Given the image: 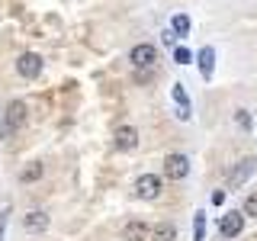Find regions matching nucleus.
<instances>
[{
    "label": "nucleus",
    "mask_w": 257,
    "mask_h": 241,
    "mask_svg": "<svg viewBox=\"0 0 257 241\" xmlns=\"http://www.w3.org/2000/svg\"><path fill=\"white\" fill-rule=\"evenodd\" d=\"M190 58H193L190 48H174V61L177 64H190Z\"/></svg>",
    "instance_id": "obj_18"
},
{
    "label": "nucleus",
    "mask_w": 257,
    "mask_h": 241,
    "mask_svg": "<svg viewBox=\"0 0 257 241\" xmlns=\"http://www.w3.org/2000/svg\"><path fill=\"white\" fill-rule=\"evenodd\" d=\"M164 174L171 177V180H183V177L190 174V158L187 155H167L164 158Z\"/></svg>",
    "instance_id": "obj_5"
},
{
    "label": "nucleus",
    "mask_w": 257,
    "mask_h": 241,
    "mask_svg": "<svg viewBox=\"0 0 257 241\" xmlns=\"http://www.w3.org/2000/svg\"><path fill=\"white\" fill-rule=\"evenodd\" d=\"M7 215H10V209H4V212H0V241H4V231H7Z\"/></svg>",
    "instance_id": "obj_20"
},
{
    "label": "nucleus",
    "mask_w": 257,
    "mask_h": 241,
    "mask_svg": "<svg viewBox=\"0 0 257 241\" xmlns=\"http://www.w3.org/2000/svg\"><path fill=\"white\" fill-rule=\"evenodd\" d=\"M128 61H132L139 71H142V68L151 71V68H155V61H158V48L148 45V42H142V45H135L132 52H128Z\"/></svg>",
    "instance_id": "obj_1"
},
{
    "label": "nucleus",
    "mask_w": 257,
    "mask_h": 241,
    "mask_svg": "<svg viewBox=\"0 0 257 241\" xmlns=\"http://www.w3.org/2000/svg\"><path fill=\"white\" fill-rule=\"evenodd\" d=\"M171 96H174V103H177V119L187 123L193 109H190V96H187V90H183V84H174L171 87Z\"/></svg>",
    "instance_id": "obj_10"
},
{
    "label": "nucleus",
    "mask_w": 257,
    "mask_h": 241,
    "mask_svg": "<svg viewBox=\"0 0 257 241\" xmlns=\"http://www.w3.org/2000/svg\"><path fill=\"white\" fill-rule=\"evenodd\" d=\"M42 177V164H29V167H23L20 171V180L23 183H32V180H39Z\"/></svg>",
    "instance_id": "obj_15"
},
{
    "label": "nucleus",
    "mask_w": 257,
    "mask_h": 241,
    "mask_svg": "<svg viewBox=\"0 0 257 241\" xmlns=\"http://www.w3.org/2000/svg\"><path fill=\"white\" fill-rule=\"evenodd\" d=\"M212 203H215V206L225 203V190H215V193H212Z\"/></svg>",
    "instance_id": "obj_21"
},
{
    "label": "nucleus",
    "mask_w": 257,
    "mask_h": 241,
    "mask_svg": "<svg viewBox=\"0 0 257 241\" xmlns=\"http://www.w3.org/2000/svg\"><path fill=\"white\" fill-rule=\"evenodd\" d=\"M206 238V215L196 212V222H193V241H203Z\"/></svg>",
    "instance_id": "obj_16"
},
{
    "label": "nucleus",
    "mask_w": 257,
    "mask_h": 241,
    "mask_svg": "<svg viewBox=\"0 0 257 241\" xmlns=\"http://www.w3.org/2000/svg\"><path fill=\"white\" fill-rule=\"evenodd\" d=\"M16 71H20V77L36 80L39 74H42V55H36V52H23L20 58H16Z\"/></svg>",
    "instance_id": "obj_2"
},
{
    "label": "nucleus",
    "mask_w": 257,
    "mask_h": 241,
    "mask_svg": "<svg viewBox=\"0 0 257 241\" xmlns=\"http://www.w3.org/2000/svg\"><path fill=\"white\" fill-rule=\"evenodd\" d=\"M235 123H238L241 129H251V112H247V109H238V112H235Z\"/></svg>",
    "instance_id": "obj_19"
},
{
    "label": "nucleus",
    "mask_w": 257,
    "mask_h": 241,
    "mask_svg": "<svg viewBox=\"0 0 257 241\" xmlns=\"http://www.w3.org/2000/svg\"><path fill=\"white\" fill-rule=\"evenodd\" d=\"M23 126H26V103H23V100H13L10 106H7L4 132L10 135V132H16V129H23Z\"/></svg>",
    "instance_id": "obj_3"
},
{
    "label": "nucleus",
    "mask_w": 257,
    "mask_h": 241,
    "mask_svg": "<svg viewBox=\"0 0 257 241\" xmlns=\"http://www.w3.org/2000/svg\"><path fill=\"white\" fill-rule=\"evenodd\" d=\"M171 29H174V36H187V32H190V16L177 13L174 20H171Z\"/></svg>",
    "instance_id": "obj_14"
},
{
    "label": "nucleus",
    "mask_w": 257,
    "mask_h": 241,
    "mask_svg": "<svg viewBox=\"0 0 257 241\" xmlns=\"http://www.w3.org/2000/svg\"><path fill=\"white\" fill-rule=\"evenodd\" d=\"M251 174H254V158H244V161H238V167L231 171L228 183H231V187H241V183H244Z\"/></svg>",
    "instance_id": "obj_11"
},
{
    "label": "nucleus",
    "mask_w": 257,
    "mask_h": 241,
    "mask_svg": "<svg viewBox=\"0 0 257 241\" xmlns=\"http://www.w3.org/2000/svg\"><path fill=\"white\" fill-rule=\"evenodd\" d=\"M116 148H122V151L139 148V129H132V126H119V129H116Z\"/></svg>",
    "instance_id": "obj_9"
},
{
    "label": "nucleus",
    "mask_w": 257,
    "mask_h": 241,
    "mask_svg": "<svg viewBox=\"0 0 257 241\" xmlns=\"http://www.w3.org/2000/svg\"><path fill=\"white\" fill-rule=\"evenodd\" d=\"M177 238V225L174 222H158L151 228V241H174Z\"/></svg>",
    "instance_id": "obj_12"
},
{
    "label": "nucleus",
    "mask_w": 257,
    "mask_h": 241,
    "mask_svg": "<svg viewBox=\"0 0 257 241\" xmlns=\"http://www.w3.org/2000/svg\"><path fill=\"white\" fill-rule=\"evenodd\" d=\"M23 228H26L29 235H42V231L48 228V215L42 212V209H32V212L23 215Z\"/></svg>",
    "instance_id": "obj_8"
},
{
    "label": "nucleus",
    "mask_w": 257,
    "mask_h": 241,
    "mask_svg": "<svg viewBox=\"0 0 257 241\" xmlns=\"http://www.w3.org/2000/svg\"><path fill=\"white\" fill-rule=\"evenodd\" d=\"M212 68H215V52L212 48H203L199 52V71H203V77H212Z\"/></svg>",
    "instance_id": "obj_13"
},
{
    "label": "nucleus",
    "mask_w": 257,
    "mask_h": 241,
    "mask_svg": "<svg viewBox=\"0 0 257 241\" xmlns=\"http://www.w3.org/2000/svg\"><path fill=\"white\" fill-rule=\"evenodd\" d=\"M122 241H151V225H145L139 219L122 225Z\"/></svg>",
    "instance_id": "obj_7"
},
{
    "label": "nucleus",
    "mask_w": 257,
    "mask_h": 241,
    "mask_svg": "<svg viewBox=\"0 0 257 241\" xmlns=\"http://www.w3.org/2000/svg\"><path fill=\"white\" fill-rule=\"evenodd\" d=\"M244 228V212H225L219 222V235L222 238H238Z\"/></svg>",
    "instance_id": "obj_6"
},
{
    "label": "nucleus",
    "mask_w": 257,
    "mask_h": 241,
    "mask_svg": "<svg viewBox=\"0 0 257 241\" xmlns=\"http://www.w3.org/2000/svg\"><path fill=\"white\" fill-rule=\"evenodd\" d=\"M225 241H231V238H225Z\"/></svg>",
    "instance_id": "obj_22"
},
{
    "label": "nucleus",
    "mask_w": 257,
    "mask_h": 241,
    "mask_svg": "<svg viewBox=\"0 0 257 241\" xmlns=\"http://www.w3.org/2000/svg\"><path fill=\"white\" fill-rule=\"evenodd\" d=\"M135 196H139V199H158L161 196V177L142 174L139 180H135Z\"/></svg>",
    "instance_id": "obj_4"
},
{
    "label": "nucleus",
    "mask_w": 257,
    "mask_h": 241,
    "mask_svg": "<svg viewBox=\"0 0 257 241\" xmlns=\"http://www.w3.org/2000/svg\"><path fill=\"white\" fill-rule=\"evenodd\" d=\"M241 212H244V215H254V219H257V193H251V196L244 199V206H241Z\"/></svg>",
    "instance_id": "obj_17"
}]
</instances>
